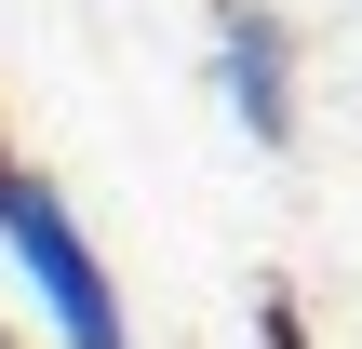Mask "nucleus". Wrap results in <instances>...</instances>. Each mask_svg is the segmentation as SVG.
I'll use <instances>...</instances> for the list:
<instances>
[{
	"mask_svg": "<svg viewBox=\"0 0 362 349\" xmlns=\"http://www.w3.org/2000/svg\"><path fill=\"white\" fill-rule=\"evenodd\" d=\"M0 269L27 282V323H40L54 349H134V309H121L94 229L67 215V188H54L13 135H0Z\"/></svg>",
	"mask_w": 362,
	"mask_h": 349,
	"instance_id": "nucleus-1",
	"label": "nucleus"
},
{
	"mask_svg": "<svg viewBox=\"0 0 362 349\" xmlns=\"http://www.w3.org/2000/svg\"><path fill=\"white\" fill-rule=\"evenodd\" d=\"M215 94H228V121L255 148H296V27L269 0H228L215 13Z\"/></svg>",
	"mask_w": 362,
	"mask_h": 349,
	"instance_id": "nucleus-2",
	"label": "nucleus"
}]
</instances>
